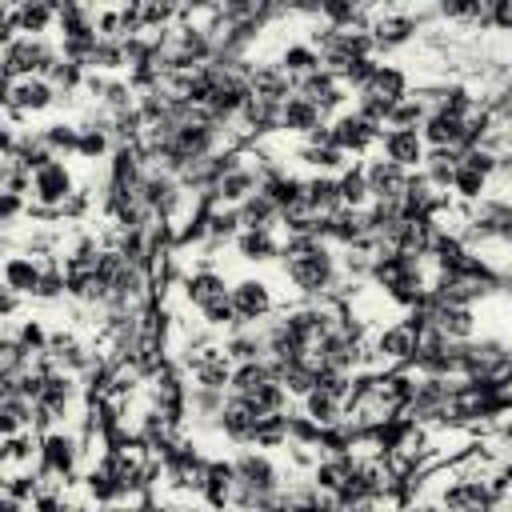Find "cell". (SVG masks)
Returning a JSON list of instances; mask_svg holds the SVG:
<instances>
[{
    "mask_svg": "<svg viewBox=\"0 0 512 512\" xmlns=\"http://www.w3.org/2000/svg\"><path fill=\"white\" fill-rule=\"evenodd\" d=\"M92 164H80V160H48L44 168L32 172L28 180V208L36 216H48V220H64V208L76 200V192L84 188V172Z\"/></svg>",
    "mask_w": 512,
    "mask_h": 512,
    "instance_id": "1",
    "label": "cell"
},
{
    "mask_svg": "<svg viewBox=\"0 0 512 512\" xmlns=\"http://www.w3.org/2000/svg\"><path fill=\"white\" fill-rule=\"evenodd\" d=\"M276 284H284L280 260L272 264V276H264V272H244V276H236V280H232L236 324H268L276 312H284L288 304L280 300Z\"/></svg>",
    "mask_w": 512,
    "mask_h": 512,
    "instance_id": "2",
    "label": "cell"
},
{
    "mask_svg": "<svg viewBox=\"0 0 512 512\" xmlns=\"http://www.w3.org/2000/svg\"><path fill=\"white\" fill-rule=\"evenodd\" d=\"M416 348H420V328L412 316H400L384 328H372V376L412 368Z\"/></svg>",
    "mask_w": 512,
    "mask_h": 512,
    "instance_id": "3",
    "label": "cell"
},
{
    "mask_svg": "<svg viewBox=\"0 0 512 512\" xmlns=\"http://www.w3.org/2000/svg\"><path fill=\"white\" fill-rule=\"evenodd\" d=\"M56 60H60L56 36H16L12 44L0 48V80L48 76Z\"/></svg>",
    "mask_w": 512,
    "mask_h": 512,
    "instance_id": "4",
    "label": "cell"
},
{
    "mask_svg": "<svg viewBox=\"0 0 512 512\" xmlns=\"http://www.w3.org/2000/svg\"><path fill=\"white\" fill-rule=\"evenodd\" d=\"M4 92V112H16L20 120H40L60 108V92L44 76H20V80H0Z\"/></svg>",
    "mask_w": 512,
    "mask_h": 512,
    "instance_id": "5",
    "label": "cell"
},
{
    "mask_svg": "<svg viewBox=\"0 0 512 512\" xmlns=\"http://www.w3.org/2000/svg\"><path fill=\"white\" fill-rule=\"evenodd\" d=\"M56 264H60L56 252H16V248H8L4 252V264H0V280H4L8 292H16L28 304H36V292L44 284V272L56 268Z\"/></svg>",
    "mask_w": 512,
    "mask_h": 512,
    "instance_id": "6",
    "label": "cell"
},
{
    "mask_svg": "<svg viewBox=\"0 0 512 512\" xmlns=\"http://www.w3.org/2000/svg\"><path fill=\"white\" fill-rule=\"evenodd\" d=\"M184 380L188 384H200V388H232V372H236V360L228 356V348H224V340L220 336H212V340H204V344H196L192 352H188V360H184Z\"/></svg>",
    "mask_w": 512,
    "mask_h": 512,
    "instance_id": "7",
    "label": "cell"
},
{
    "mask_svg": "<svg viewBox=\"0 0 512 512\" xmlns=\"http://www.w3.org/2000/svg\"><path fill=\"white\" fill-rule=\"evenodd\" d=\"M40 472L44 476H56V480H80L84 472V444H80V432H68V428H52L40 436Z\"/></svg>",
    "mask_w": 512,
    "mask_h": 512,
    "instance_id": "8",
    "label": "cell"
},
{
    "mask_svg": "<svg viewBox=\"0 0 512 512\" xmlns=\"http://www.w3.org/2000/svg\"><path fill=\"white\" fill-rule=\"evenodd\" d=\"M328 132H332V144L344 156H352V160H368L380 148V136H384V128L372 124V120H364L356 108H344L340 116H332L328 120Z\"/></svg>",
    "mask_w": 512,
    "mask_h": 512,
    "instance_id": "9",
    "label": "cell"
},
{
    "mask_svg": "<svg viewBox=\"0 0 512 512\" xmlns=\"http://www.w3.org/2000/svg\"><path fill=\"white\" fill-rule=\"evenodd\" d=\"M360 164H364V180H368L372 204H400V200H404L412 172H404L400 164L384 160L380 152H372V156H368V160H360Z\"/></svg>",
    "mask_w": 512,
    "mask_h": 512,
    "instance_id": "10",
    "label": "cell"
},
{
    "mask_svg": "<svg viewBox=\"0 0 512 512\" xmlns=\"http://www.w3.org/2000/svg\"><path fill=\"white\" fill-rule=\"evenodd\" d=\"M376 152H380L384 160L400 164L404 172H420V168H424V156H428V144H424L420 128H384Z\"/></svg>",
    "mask_w": 512,
    "mask_h": 512,
    "instance_id": "11",
    "label": "cell"
},
{
    "mask_svg": "<svg viewBox=\"0 0 512 512\" xmlns=\"http://www.w3.org/2000/svg\"><path fill=\"white\" fill-rule=\"evenodd\" d=\"M324 124H328L324 108H320V104H312L308 96L292 92V96L280 104V128H276V132H284V136H292V140H304V136L320 132Z\"/></svg>",
    "mask_w": 512,
    "mask_h": 512,
    "instance_id": "12",
    "label": "cell"
},
{
    "mask_svg": "<svg viewBox=\"0 0 512 512\" xmlns=\"http://www.w3.org/2000/svg\"><path fill=\"white\" fill-rule=\"evenodd\" d=\"M256 424H260V412H256L248 400H240V396L228 392V404H224V412H220V420H216L220 440H228V444H236V448H248L252 436H256Z\"/></svg>",
    "mask_w": 512,
    "mask_h": 512,
    "instance_id": "13",
    "label": "cell"
},
{
    "mask_svg": "<svg viewBox=\"0 0 512 512\" xmlns=\"http://www.w3.org/2000/svg\"><path fill=\"white\" fill-rule=\"evenodd\" d=\"M228 292H232V276L220 264H204V268L184 276V296H188L192 308H204V304H212L216 296H228Z\"/></svg>",
    "mask_w": 512,
    "mask_h": 512,
    "instance_id": "14",
    "label": "cell"
},
{
    "mask_svg": "<svg viewBox=\"0 0 512 512\" xmlns=\"http://www.w3.org/2000/svg\"><path fill=\"white\" fill-rule=\"evenodd\" d=\"M232 252L236 260L244 264H256V268H268L280 260V240H276V228H244L236 240H232Z\"/></svg>",
    "mask_w": 512,
    "mask_h": 512,
    "instance_id": "15",
    "label": "cell"
},
{
    "mask_svg": "<svg viewBox=\"0 0 512 512\" xmlns=\"http://www.w3.org/2000/svg\"><path fill=\"white\" fill-rule=\"evenodd\" d=\"M40 436L44 432H20V436H8L4 448H0V468L4 476H16V472H40Z\"/></svg>",
    "mask_w": 512,
    "mask_h": 512,
    "instance_id": "16",
    "label": "cell"
},
{
    "mask_svg": "<svg viewBox=\"0 0 512 512\" xmlns=\"http://www.w3.org/2000/svg\"><path fill=\"white\" fill-rule=\"evenodd\" d=\"M292 92H296V80H292L280 64H272V60L252 64V96L272 100V104H284Z\"/></svg>",
    "mask_w": 512,
    "mask_h": 512,
    "instance_id": "17",
    "label": "cell"
},
{
    "mask_svg": "<svg viewBox=\"0 0 512 512\" xmlns=\"http://www.w3.org/2000/svg\"><path fill=\"white\" fill-rule=\"evenodd\" d=\"M232 492H236L232 460L212 456V464H208V480H204V508H208V512H224V508L232 504Z\"/></svg>",
    "mask_w": 512,
    "mask_h": 512,
    "instance_id": "18",
    "label": "cell"
},
{
    "mask_svg": "<svg viewBox=\"0 0 512 512\" xmlns=\"http://www.w3.org/2000/svg\"><path fill=\"white\" fill-rule=\"evenodd\" d=\"M228 356L236 364H252V360H268V348H264V324H236L228 336H220Z\"/></svg>",
    "mask_w": 512,
    "mask_h": 512,
    "instance_id": "19",
    "label": "cell"
},
{
    "mask_svg": "<svg viewBox=\"0 0 512 512\" xmlns=\"http://www.w3.org/2000/svg\"><path fill=\"white\" fill-rule=\"evenodd\" d=\"M16 32L20 36H56V4L16 0Z\"/></svg>",
    "mask_w": 512,
    "mask_h": 512,
    "instance_id": "20",
    "label": "cell"
},
{
    "mask_svg": "<svg viewBox=\"0 0 512 512\" xmlns=\"http://www.w3.org/2000/svg\"><path fill=\"white\" fill-rule=\"evenodd\" d=\"M352 472H356V460H352L348 452H340V456H320V460H316V468H312L308 476H312V484H316L320 492L340 496V492H344V484L352 480Z\"/></svg>",
    "mask_w": 512,
    "mask_h": 512,
    "instance_id": "21",
    "label": "cell"
},
{
    "mask_svg": "<svg viewBox=\"0 0 512 512\" xmlns=\"http://www.w3.org/2000/svg\"><path fill=\"white\" fill-rule=\"evenodd\" d=\"M272 64H280L292 80H304V76H312L316 68H324V64H320V52H316L304 36H300V40H288V44L276 52V60H272Z\"/></svg>",
    "mask_w": 512,
    "mask_h": 512,
    "instance_id": "22",
    "label": "cell"
},
{
    "mask_svg": "<svg viewBox=\"0 0 512 512\" xmlns=\"http://www.w3.org/2000/svg\"><path fill=\"white\" fill-rule=\"evenodd\" d=\"M296 412H300V416H308V420L324 432V428H332V424H340V420H344V400H336V396H332V392H324V388H312V392L296 404Z\"/></svg>",
    "mask_w": 512,
    "mask_h": 512,
    "instance_id": "23",
    "label": "cell"
},
{
    "mask_svg": "<svg viewBox=\"0 0 512 512\" xmlns=\"http://www.w3.org/2000/svg\"><path fill=\"white\" fill-rule=\"evenodd\" d=\"M36 428V404L28 396H0V436H20Z\"/></svg>",
    "mask_w": 512,
    "mask_h": 512,
    "instance_id": "24",
    "label": "cell"
},
{
    "mask_svg": "<svg viewBox=\"0 0 512 512\" xmlns=\"http://www.w3.org/2000/svg\"><path fill=\"white\" fill-rule=\"evenodd\" d=\"M456 168H460V152H452V148H432L428 156H424V168H420V176L436 188V192H452V176H456Z\"/></svg>",
    "mask_w": 512,
    "mask_h": 512,
    "instance_id": "25",
    "label": "cell"
},
{
    "mask_svg": "<svg viewBox=\"0 0 512 512\" xmlns=\"http://www.w3.org/2000/svg\"><path fill=\"white\" fill-rule=\"evenodd\" d=\"M240 400H248L260 416H276V412H296V400H292V392L272 376V380H264L260 388H252L248 396H240Z\"/></svg>",
    "mask_w": 512,
    "mask_h": 512,
    "instance_id": "26",
    "label": "cell"
},
{
    "mask_svg": "<svg viewBox=\"0 0 512 512\" xmlns=\"http://www.w3.org/2000/svg\"><path fill=\"white\" fill-rule=\"evenodd\" d=\"M236 212H240V232H244V228H264V232H268V228L280 224V208L272 204V196H268L264 188H260L256 196H248Z\"/></svg>",
    "mask_w": 512,
    "mask_h": 512,
    "instance_id": "27",
    "label": "cell"
},
{
    "mask_svg": "<svg viewBox=\"0 0 512 512\" xmlns=\"http://www.w3.org/2000/svg\"><path fill=\"white\" fill-rule=\"evenodd\" d=\"M340 180V204L344 208H368L372 204V192H368V180H364V164L356 160L344 176H336Z\"/></svg>",
    "mask_w": 512,
    "mask_h": 512,
    "instance_id": "28",
    "label": "cell"
},
{
    "mask_svg": "<svg viewBox=\"0 0 512 512\" xmlns=\"http://www.w3.org/2000/svg\"><path fill=\"white\" fill-rule=\"evenodd\" d=\"M428 120V100L420 92H408L392 112H388V124L384 128H420Z\"/></svg>",
    "mask_w": 512,
    "mask_h": 512,
    "instance_id": "29",
    "label": "cell"
},
{
    "mask_svg": "<svg viewBox=\"0 0 512 512\" xmlns=\"http://www.w3.org/2000/svg\"><path fill=\"white\" fill-rule=\"evenodd\" d=\"M264 380H272V364L268 360H252V364H236L232 372V396H248L252 388H260Z\"/></svg>",
    "mask_w": 512,
    "mask_h": 512,
    "instance_id": "30",
    "label": "cell"
},
{
    "mask_svg": "<svg viewBox=\"0 0 512 512\" xmlns=\"http://www.w3.org/2000/svg\"><path fill=\"white\" fill-rule=\"evenodd\" d=\"M508 84H512V68H508Z\"/></svg>",
    "mask_w": 512,
    "mask_h": 512,
    "instance_id": "31",
    "label": "cell"
}]
</instances>
